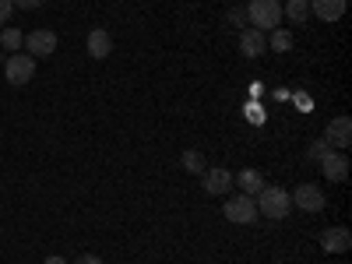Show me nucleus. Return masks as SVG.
Masks as SVG:
<instances>
[{
	"label": "nucleus",
	"instance_id": "obj_1",
	"mask_svg": "<svg viewBox=\"0 0 352 264\" xmlns=\"http://www.w3.org/2000/svg\"><path fill=\"white\" fill-rule=\"evenodd\" d=\"M254 204H257V215L275 219V222L292 212V197H289V190H282V187H261V190L254 194Z\"/></svg>",
	"mask_w": 352,
	"mask_h": 264
},
{
	"label": "nucleus",
	"instance_id": "obj_2",
	"mask_svg": "<svg viewBox=\"0 0 352 264\" xmlns=\"http://www.w3.org/2000/svg\"><path fill=\"white\" fill-rule=\"evenodd\" d=\"M250 28H257V32H272V28H278L282 21V4L278 0H250Z\"/></svg>",
	"mask_w": 352,
	"mask_h": 264
},
{
	"label": "nucleus",
	"instance_id": "obj_3",
	"mask_svg": "<svg viewBox=\"0 0 352 264\" xmlns=\"http://www.w3.org/2000/svg\"><path fill=\"white\" fill-rule=\"evenodd\" d=\"M222 215H226L229 222H236V226H250V222H257V204H254L250 194H236V197L226 201Z\"/></svg>",
	"mask_w": 352,
	"mask_h": 264
},
{
	"label": "nucleus",
	"instance_id": "obj_4",
	"mask_svg": "<svg viewBox=\"0 0 352 264\" xmlns=\"http://www.w3.org/2000/svg\"><path fill=\"white\" fill-rule=\"evenodd\" d=\"M4 74H8L11 85H28L36 78V60L28 53H11L4 60Z\"/></svg>",
	"mask_w": 352,
	"mask_h": 264
},
{
	"label": "nucleus",
	"instance_id": "obj_5",
	"mask_svg": "<svg viewBox=\"0 0 352 264\" xmlns=\"http://www.w3.org/2000/svg\"><path fill=\"white\" fill-rule=\"evenodd\" d=\"M289 197L300 212H324V190H320L317 184H300Z\"/></svg>",
	"mask_w": 352,
	"mask_h": 264
},
{
	"label": "nucleus",
	"instance_id": "obj_6",
	"mask_svg": "<svg viewBox=\"0 0 352 264\" xmlns=\"http://www.w3.org/2000/svg\"><path fill=\"white\" fill-rule=\"evenodd\" d=\"M25 50L32 60H39V56H53L56 53V32H50V28H36V32L25 36Z\"/></svg>",
	"mask_w": 352,
	"mask_h": 264
},
{
	"label": "nucleus",
	"instance_id": "obj_7",
	"mask_svg": "<svg viewBox=\"0 0 352 264\" xmlns=\"http://www.w3.org/2000/svg\"><path fill=\"white\" fill-rule=\"evenodd\" d=\"M320 247H324L328 254H345L352 247V232L345 226H331V229L320 232Z\"/></svg>",
	"mask_w": 352,
	"mask_h": 264
},
{
	"label": "nucleus",
	"instance_id": "obj_8",
	"mask_svg": "<svg viewBox=\"0 0 352 264\" xmlns=\"http://www.w3.org/2000/svg\"><path fill=\"white\" fill-rule=\"evenodd\" d=\"M204 176V194H212V197H219V194H226L229 187H232V173L229 169H204L201 173Z\"/></svg>",
	"mask_w": 352,
	"mask_h": 264
},
{
	"label": "nucleus",
	"instance_id": "obj_9",
	"mask_svg": "<svg viewBox=\"0 0 352 264\" xmlns=\"http://www.w3.org/2000/svg\"><path fill=\"white\" fill-rule=\"evenodd\" d=\"M324 141L338 144V148H349V141H352V120L349 116H335V120L328 124V131H324Z\"/></svg>",
	"mask_w": 352,
	"mask_h": 264
},
{
	"label": "nucleus",
	"instance_id": "obj_10",
	"mask_svg": "<svg viewBox=\"0 0 352 264\" xmlns=\"http://www.w3.org/2000/svg\"><path fill=\"white\" fill-rule=\"evenodd\" d=\"M320 169H324V176L331 184H342L345 176H349V159L342 152H328L324 159H320Z\"/></svg>",
	"mask_w": 352,
	"mask_h": 264
},
{
	"label": "nucleus",
	"instance_id": "obj_11",
	"mask_svg": "<svg viewBox=\"0 0 352 264\" xmlns=\"http://www.w3.org/2000/svg\"><path fill=\"white\" fill-rule=\"evenodd\" d=\"M113 53V39L106 28H92L88 32V56H96V60H106V56Z\"/></svg>",
	"mask_w": 352,
	"mask_h": 264
},
{
	"label": "nucleus",
	"instance_id": "obj_12",
	"mask_svg": "<svg viewBox=\"0 0 352 264\" xmlns=\"http://www.w3.org/2000/svg\"><path fill=\"white\" fill-rule=\"evenodd\" d=\"M310 11L320 18V21H338L345 14V0H310Z\"/></svg>",
	"mask_w": 352,
	"mask_h": 264
},
{
	"label": "nucleus",
	"instance_id": "obj_13",
	"mask_svg": "<svg viewBox=\"0 0 352 264\" xmlns=\"http://www.w3.org/2000/svg\"><path fill=\"white\" fill-rule=\"evenodd\" d=\"M240 50L247 56H261L264 50H268V39H264V32H257V28H243L240 32Z\"/></svg>",
	"mask_w": 352,
	"mask_h": 264
},
{
	"label": "nucleus",
	"instance_id": "obj_14",
	"mask_svg": "<svg viewBox=\"0 0 352 264\" xmlns=\"http://www.w3.org/2000/svg\"><path fill=\"white\" fill-rule=\"evenodd\" d=\"M232 184H240V190L254 197V194H257V190L264 187V176H261L257 169H240L236 176H232Z\"/></svg>",
	"mask_w": 352,
	"mask_h": 264
},
{
	"label": "nucleus",
	"instance_id": "obj_15",
	"mask_svg": "<svg viewBox=\"0 0 352 264\" xmlns=\"http://www.w3.org/2000/svg\"><path fill=\"white\" fill-rule=\"evenodd\" d=\"M282 14H285L289 21H300V25H303V21L310 18V0H289V4L282 8Z\"/></svg>",
	"mask_w": 352,
	"mask_h": 264
},
{
	"label": "nucleus",
	"instance_id": "obj_16",
	"mask_svg": "<svg viewBox=\"0 0 352 264\" xmlns=\"http://www.w3.org/2000/svg\"><path fill=\"white\" fill-rule=\"evenodd\" d=\"M268 46H272L275 53L292 50V32H289V28H272V39H268Z\"/></svg>",
	"mask_w": 352,
	"mask_h": 264
},
{
	"label": "nucleus",
	"instance_id": "obj_17",
	"mask_svg": "<svg viewBox=\"0 0 352 264\" xmlns=\"http://www.w3.org/2000/svg\"><path fill=\"white\" fill-rule=\"evenodd\" d=\"M180 162H184V169H187V173H204V155H201V152H194V148H187V152L180 155Z\"/></svg>",
	"mask_w": 352,
	"mask_h": 264
},
{
	"label": "nucleus",
	"instance_id": "obj_18",
	"mask_svg": "<svg viewBox=\"0 0 352 264\" xmlns=\"http://www.w3.org/2000/svg\"><path fill=\"white\" fill-rule=\"evenodd\" d=\"M21 28H4V32H0V46L4 50H21Z\"/></svg>",
	"mask_w": 352,
	"mask_h": 264
},
{
	"label": "nucleus",
	"instance_id": "obj_19",
	"mask_svg": "<svg viewBox=\"0 0 352 264\" xmlns=\"http://www.w3.org/2000/svg\"><path fill=\"white\" fill-rule=\"evenodd\" d=\"M328 152H331V144H328L324 138H317V141L310 144V148H307V159H310V162H320V159H324Z\"/></svg>",
	"mask_w": 352,
	"mask_h": 264
},
{
	"label": "nucleus",
	"instance_id": "obj_20",
	"mask_svg": "<svg viewBox=\"0 0 352 264\" xmlns=\"http://www.w3.org/2000/svg\"><path fill=\"white\" fill-rule=\"evenodd\" d=\"M11 4H14V8H21V11H36V8L43 4V0H11Z\"/></svg>",
	"mask_w": 352,
	"mask_h": 264
},
{
	"label": "nucleus",
	"instance_id": "obj_21",
	"mask_svg": "<svg viewBox=\"0 0 352 264\" xmlns=\"http://www.w3.org/2000/svg\"><path fill=\"white\" fill-rule=\"evenodd\" d=\"M11 11H14V4H11V0H0V25H4V21L11 18Z\"/></svg>",
	"mask_w": 352,
	"mask_h": 264
},
{
	"label": "nucleus",
	"instance_id": "obj_22",
	"mask_svg": "<svg viewBox=\"0 0 352 264\" xmlns=\"http://www.w3.org/2000/svg\"><path fill=\"white\" fill-rule=\"evenodd\" d=\"M74 264H102V257H99V254H81Z\"/></svg>",
	"mask_w": 352,
	"mask_h": 264
},
{
	"label": "nucleus",
	"instance_id": "obj_23",
	"mask_svg": "<svg viewBox=\"0 0 352 264\" xmlns=\"http://www.w3.org/2000/svg\"><path fill=\"white\" fill-rule=\"evenodd\" d=\"M43 264H67V261H64V257H46Z\"/></svg>",
	"mask_w": 352,
	"mask_h": 264
}]
</instances>
